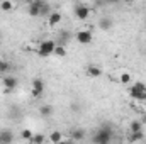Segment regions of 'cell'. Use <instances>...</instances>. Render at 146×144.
Returning <instances> with one entry per match:
<instances>
[{"mask_svg":"<svg viewBox=\"0 0 146 144\" xmlns=\"http://www.w3.org/2000/svg\"><path fill=\"white\" fill-rule=\"evenodd\" d=\"M90 141L95 143V144H107V143H110V141H112V127H110V124H106V126L99 127V129L92 134Z\"/></svg>","mask_w":146,"mask_h":144,"instance_id":"cell-1","label":"cell"},{"mask_svg":"<svg viewBox=\"0 0 146 144\" xmlns=\"http://www.w3.org/2000/svg\"><path fill=\"white\" fill-rule=\"evenodd\" d=\"M129 95H131V98H134V100H138V102H143L146 98V85L141 83V81L134 83V85L129 88Z\"/></svg>","mask_w":146,"mask_h":144,"instance_id":"cell-2","label":"cell"},{"mask_svg":"<svg viewBox=\"0 0 146 144\" xmlns=\"http://www.w3.org/2000/svg\"><path fill=\"white\" fill-rule=\"evenodd\" d=\"M54 48H56V42L53 39H46V41H42L39 44L37 53H39V56H49V54L54 53Z\"/></svg>","mask_w":146,"mask_h":144,"instance_id":"cell-3","label":"cell"},{"mask_svg":"<svg viewBox=\"0 0 146 144\" xmlns=\"http://www.w3.org/2000/svg\"><path fill=\"white\" fill-rule=\"evenodd\" d=\"M73 12H75V15H76L78 20H87V19L90 17V9H88V5H85V3H76V5L73 7Z\"/></svg>","mask_w":146,"mask_h":144,"instance_id":"cell-4","label":"cell"},{"mask_svg":"<svg viewBox=\"0 0 146 144\" xmlns=\"http://www.w3.org/2000/svg\"><path fill=\"white\" fill-rule=\"evenodd\" d=\"M2 85H3V88H5V92H7V93H10L12 90H15V88H17L19 81H17V78H15V76H12V75H5V76L2 78Z\"/></svg>","mask_w":146,"mask_h":144,"instance_id":"cell-5","label":"cell"},{"mask_svg":"<svg viewBox=\"0 0 146 144\" xmlns=\"http://www.w3.org/2000/svg\"><path fill=\"white\" fill-rule=\"evenodd\" d=\"M75 37H76V41H78L80 44H90L92 39H94V34H92L88 29H82V31H78V32L75 34Z\"/></svg>","mask_w":146,"mask_h":144,"instance_id":"cell-6","label":"cell"},{"mask_svg":"<svg viewBox=\"0 0 146 144\" xmlns=\"http://www.w3.org/2000/svg\"><path fill=\"white\" fill-rule=\"evenodd\" d=\"M33 97H41L44 93V81L41 78H34L33 80Z\"/></svg>","mask_w":146,"mask_h":144,"instance_id":"cell-7","label":"cell"},{"mask_svg":"<svg viewBox=\"0 0 146 144\" xmlns=\"http://www.w3.org/2000/svg\"><path fill=\"white\" fill-rule=\"evenodd\" d=\"M87 75L90 78H99V76H102V68L94 65V63H90V65H87Z\"/></svg>","mask_w":146,"mask_h":144,"instance_id":"cell-8","label":"cell"},{"mask_svg":"<svg viewBox=\"0 0 146 144\" xmlns=\"http://www.w3.org/2000/svg\"><path fill=\"white\" fill-rule=\"evenodd\" d=\"M14 141V134L10 129H2L0 131V143L2 144H9Z\"/></svg>","mask_w":146,"mask_h":144,"instance_id":"cell-9","label":"cell"},{"mask_svg":"<svg viewBox=\"0 0 146 144\" xmlns=\"http://www.w3.org/2000/svg\"><path fill=\"white\" fill-rule=\"evenodd\" d=\"M61 22V14L60 12H49V15H48V24L49 26H58Z\"/></svg>","mask_w":146,"mask_h":144,"instance_id":"cell-10","label":"cell"},{"mask_svg":"<svg viewBox=\"0 0 146 144\" xmlns=\"http://www.w3.org/2000/svg\"><path fill=\"white\" fill-rule=\"evenodd\" d=\"M112 26H114V22L110 17H102L99 20V29H102V31H109V29H112Z\"/></svg>","mask_w":146,"mask_h":144,"instance_id":"cell-11","label":"cell"},{"mask_svg":"<svg viewBox=\"0 0 146 144\" xmlns=\"http://www.w3.org/2000/svg\"><path fill=\"white\" fill-rule=\"evenodd\" d=\"M143 122H141V119H134V120H131L129 122V132H138V131H143Z\"/></svg>","mask_w":146,"mask_h":144,"instance_id":"cell-12","label":"cell"},{"mask_svg":"<svg viewBox=\"0 0 146 144\" xmlns=\"http://www.w3.org/2000/svg\"><path fill=\"white\" fill-rule=\"evenodd\" d=\"M53 105L51 104H44V105H41L39 107V114H41V117H51L53 115Z\"/></svg>","mask_w":146,"mask_h":144,"instance_id":"cell-13","label":"cell"},{"mask_svg":"<svg viewBox=\"0 0 146 144\" xmlns=\"http://www.w3.org/2000/svg\"><path fill=\"white\" fill-rule=\"evenodd\" d=\"M27 12H29L31 17H39V15H41V9H39V2H37V0H34V2L29 5V10H27Z\"/></svg>","mask_w":146,"mask_h":144,"instance_id":"cell-14","label":"cell"},{"mask_svg":"<svg viewBox=\"0 0 146 144\" xmlns=\"http://www.w3.org/2000/svg\"><path fill=\"white\" fill-rule=\"evenodd\" d=\"M70 136H72L73 141H82L85 137V131L83 129H73L72 132H70Z\"/></svg>","mask_w":146,"mask_h":144,"instance_id":"cell-15","label":"cell"},{"mask_svg":"<svg viewBox=\"0 0 146 144\" xmlns=\"http://www.w3.org/2000/svg\"><path fill=\"white\" fill-rule=\"evenodd\" d=\"M48 141H49V143H61V141H63V134H61L60 131H53V132L49 134Z\"/></svg>","mask_w":146,"mask_h":144,"instance_id":"cell-16","label":"cell"},{"mask_svg":"<svg viewBox=\"0 0 146 144\" xmlns=\"http://www.w3.org/2000/svg\"><path fill=\"white\" fill-rule=\"evenodd\" d=\"M53 54H56L58 58H65V56H66V49H65V46L56 44V48H54V53H53Z\"/></svg>","mask_w":146,"mask_h":144,"instance_id":"cell-17","label":"cell"},{"mask_svg":"<svg viewBox=\"0 0 146 144\" xmlns=\"http://www.w3.org/2000/svg\"><path fill=\"white\" fill-rule=\"evenodd\" d=\"M10 70V63L5 59H0V75H7Z\"/></svg>","mask_w":146,"mask_h":144,"instance_id":"cell-18","label":"cell"},{"mask_svg":"<svg viewBox=\"0 0 146 144\" xmlns=\"http://www.w3.org/2000/svg\"><path fill=\"white\" fill-rule=\"evenodd\" d=\"M44 141H46V137L42 134H33V137L29 139L31 144H41V143H44Z\"/></svg>","mask_w":146,"mask_h":144,"instance_id":"cell-19","label":"cell"},{"mask_svg":"<svg viewBox=\"0 0 146 144\" xmlns=\"http://www.w3.org/2000/svg\"><path fill=\"white\" fill-rule=\"evenodd\" d=\"M0 9H2L3 12H10V10L14 9V3H12L10 0H3V2L0 3Z\"/></svg>","mask_w":146,"mask_h":144,"instance_id":"cell-20","label":"cell"},{"mask_svg":"<svg viewBox=\"0 0 146 144\" xmlns=\"http://www.w3.org/2000/svg\"><path fill=\"white\" fill-rule=\"evenodd\" d=\"M143 131H138V132H131L129 136V141H143Z\"/></svg>","mask_w":146,"mask_h":144,"instance_id":"cell-21","label":"cell"},{"mask_svg":"<svg viewBox=\"0 0 146 144\" xmlns=\"http://www.w3.org/2000/svg\"><path fill=\"white\" fill-rule=\"evenodd\" d=\"M119 81H121V83H124V85L131 83V73H122V75H121V78H119Z\"/></svg>","mask_w":146,"mask_h":144,"instance_id":"cell-22","label":"cell"},{"mask_svg":"<svg viewBox=\"0 0 146 144\" xmlns=\"http://www.w3.org/2000/svg\"><path fill=\"white\" fill-rule=\"evenodd\" d=\"M21 137H22L24 141H29V139L33 137V131H29V129H24V131L21 132Z\"/></svg>","mask_w":146,"mask_h":144,"instance_id":"cell-23","label":"cell"},{"mask_svg":"<svg viewBox=\"0 0 146 144\" xmlns=\"http://www.w3.org/2000/svg\"><path fill=\"white\" fill-rule=\"evenodd\" d=\"M141 122H143V124H146V114L143 115V117H141Z\"/></svg>","mask_w":146,"mask_h":144,"instance_id":"cell-24","label":"cell"},{"mask_svg":"<svg viewBox=\"0 0 146 144\" xmlns=\"http://www.w3.org/2000/svg\"><path fill=\"white\" fill-rule=\"evenodd\" d=\"M143 104H145V105H146V98H145V100H143Z\"/></svg>","mask_w":146,"mask_h":144,"instance_id":"cell-25","label":"cell"},{"mask_svg":"<svg viewBox=\"0 0 146 144\" xmlns=\"http://www.w3.org/2000/svg\"><path fill=\"white\" fill-rule=\"evenodd\" d=\"M0 46H2V39H0Z\"/></svg>","mask_w":146,"mask_h":144,"instance_id":"cell-26","label":"cell"},{"mask_svg":"<svg viewBox=\"0 0 146 144\" xmlns=\"http://www.w3.org/2000/svg\"><path fill=\"white\" fill-rule=\"evenodd\" d=\"M42 2H48V0H42Z\"/></svg>","mask_w":146,"mask_h":144,"instance_id":"cell-27","label":"cell"},{"mask_svg":"<svg viewBox=\"0 0 146 144\" xmlns=\"http://www.w3.org/2000/svg\"><path fill=\"white\" fill-rule=\"evenodd\" d=\"M0 144H2V143H0Z\"/></svg>","mask_w":146,"mask_h":144,"instance_id":"cell-28","label":"cell"}]
</instances>
